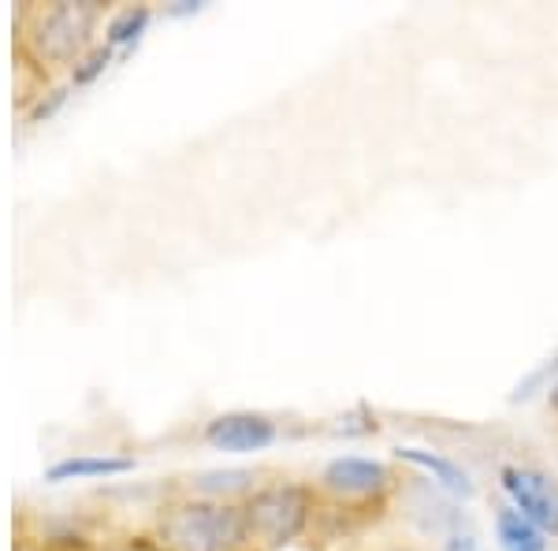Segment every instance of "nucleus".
Masks as SVG:
<instances>
[{
	"label": "nucleus",
	"mask_w": 558,
	"mask_h": 551,
	"mask_svg": "<svg viewBox=\"0 0 558 551\" xmlns=\"http://www.w3.org/2000/svg\"><path fill=\"white\" fill-rule=\"evenodd\" d=\"M246 532V511L228 503H175L160 514V544L172 551H235Z\"/></svg>",
	"instance_id": "1"
},
{
	"label": "nucleus",
	"mask_w": 558,
	"mask_h": 551,
	"mask_svg": "<svg viewBox=\"0 0 558 551\" xmlns=\"http://www.w3.org/2000/svg\"><path fill=\"white\" fill-rule=\"evenodd\" d=\"M313 488L305 484H268L246 500V532L265 548H287L313 522Z\"/></svg>",
	"instance_id": "2"
},
{
	"label": "nucleus",
	"mask_w": 558,
	"mask_h": 551,
	"mask_svg": "<svg viewBox=\"0 0 558 551\" xmlns=\"http://www.w3.org/2000/svg\"><path fill=\"white\" fill-rule=\"evenodd\" d=\"M320 488L336 503H384L395 492V474L376 458L343 455L324 466Z\"/></svg>",
	"instance_id": "3"
},
{
	"label": "nucleus",
	"mask_w": 558,
	"mask_h": 551,
	"mask_svg": "<svg viewBox=\"0 0 558 551\" xmlns=\"http://www.w3.org/2000/svg\"><path fill=\"white\" fill-rule=\"evenodd\" d=\"M499 488L507 492V503L525 514L533 526L547 537H558V481L536 466H502Z\"/></svg>",
	"instance_id": "4"
},
{
	"label": "nucleus",
	"mask_w": 558,
	"mask_h": 551,
	"mask_svg": "<svg viewBox=\"0 0 558 551\" xmlns=\"http://www.w3.org/2000/svg\"><path fill=\"white\" fill-rule=\"evenodd\" d=\"M276 421L265 418V414H220V418L209 421L205 429V440L216 451H231V455H254V451H265L276 444Z\"/></svg>",
	"instance_id": "5"
},
{
	"label": "nucleus",
	"mask_w": 558,
	"mask_h": 551,
	"mask_svg": "<svg viewBox=\"0 0 558 551\" xmlns=\"http://www.w3.org/2000/svg\"><path fill=\"white\" fill-rule=\"evenodd\" d=\"M395 458L413 469H421L439 492H451L458 500H473L476 484H473L470 469L458 466L454 458L439 455V451H428V447H395Z\"/></svg>",
	"instance_id": "6"
},
{
	"label": "nucleus",
	"mask_w": 558,
	"mask_h": 551,
	"mask_svg": "<svg viewBox=\"0 0 558 551\" xmlns=\"http://www.w3.org/2000/svg\"><path fill=\"white\" fill-rule=\"evenodd\" d=\"M495 540H499L502 551H547L551 540L547 532L533 526L521 511H514L510 503H499L495 507Z\"/></svg>",
	"instance_id": "7"
},
{
	"label": "nucleus",
	"mask_w": 558,
	"mask_h": 551,
	"mask_svg": "<svg viewBox=\"0 0 558 551\" xmlns=\"http://www.w3.org/2000/svg\"><path fill=\"white\" fill-rule=\"evenodd\" d=\"M134 458H120V455H78V458H64V463L45 469V481H71V477H116V474H131Z\"/></svg>",
	"instance_id": "8"
},
{
	"label": "nucleus",
	"mask_w": 558,
	"mask_h": 551,
	"mask_svg": "<svg viewBox=\"0 0 558 551\" xmlns=\"http://www.w3.org/2000/svg\"><path fill=\"white\" fill-rule=\"evenodd\" d=\"M149 8L146 4H131V8H123L116 20H108L105 26V45H112V49H123V52H131L134 45L142 41V34H146V26H149Z\"/></svg>",
	"instance_id": "9"
},
{
	"label": "nucleus",
	"mask_w": 558,
	"mask_h": 551,
	"mask_svg": "<svg viewBox=\"0 0 558 551\" xmlns=\"http://www.w3.org/2000/svg\"><path fill=\"white\" fill-rule=\"evenodd\" d=\"M197 488H202V492H246V488H250V474H246V469H228V474H202V477H197Z\"/></svg>",
	"instance_id": "10"
},
{
	"label": "nucleus",
	"mask_w": 558,
	"mask_h": 551,
	"mask_svg": "<svg viewBox=\"0 0 558 551\" xmlns=\"http://www.w3.org/2000/svg\"><path fill=\"white\" fill-rule=\"evenodd\" d=\"M112 57H116L112 45H97V49L89 52L83 64H75V86H89V83H94V79L101 75L108 64H112Z\"/></svg>",
	"instance_id": "11"
},
{
	"label": "nucleus",
	"mask_w": 558,
	"mask_h": 551,
	"mask_svg": "<svg viewBox=\"0 0 558 551\" xmlns=\"http://www.w3.org/2000/svg\"><path fill=\"white\" fill-rule=\"evenodd\" d=\"M68 101V89H49V97H41L38 105H34V112H31V120L34 123H41V120H52V116L60 112V105Z\"/></svg>",
	"instance_id": "12"
},
{
	"label": "nucleus",
	"mask_w": 558,
	"mask_h": 551,
	"mask_svg": "<svg viewBox=\"0 0 558 551\" xmlns=\"http://www.w3.org/2000/svg\"><path fill=\"white\" fill-rule=\"evenodd\" d=\"M444 551H481V544H476V537L470 529H458L444 540Z\"/></svg>",
	"instance_id": "13"
},
{
	"label": "nucleus",
	"mask_w": 558,
	"mask_h": 551,
	"mask_svg": "<svg viewBox=\"0 0 558 551\" xmlns=\"http://www.w3.org/2000/svg\"><path fill=\"white\" fill-rule=\"evenodd\" d=\"M205 8V0H175L172 8H168V15H197Z\"/></svg>",
	"instance_id": "14"
},
{
	"label": "nucleus",
	"mask_w": 558,
	"mask_h": 551,
	"mask_svg": "<svg viewBox=\"0 0 558 551\" xmlns=\"http://www.w3.org/2000/svg\"><path fill=\"white\" fill-rule=\"evenodd\" d=\"M547 403H551V410L558 414V381L551 384V395H547Z\"/></svg>",
	"instance_id": "15"
},
{
	"label": "nucleus",
	"mask_w": 558,
	"mask_h": 551,
	"mask_svg": "<svg viewBox=\"0 0 558 551\" xmlns=\"http://www.w3.org/2000/svg\"><path fill=\"white\" fill-rule=\"evenodd\" d=\"M380 551H413V548H380Z\"/></svg>",
	"instance_id": "16"
}]
</instances>
